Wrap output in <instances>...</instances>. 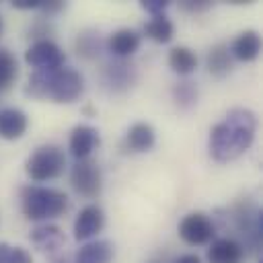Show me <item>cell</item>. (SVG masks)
Instances as JSON below:
<instances>
[{"label": "cell", "mask_w": 263, "mask_h": 263, "mask_svg": "<svg viewBox=\"0 0 263 263\" xmlns=\"http://www.w3.org/2000/svg\"><path fill=\"white\" fill-rule=\"evenodd\" d=\"M257 132V115L251 109L234 107L210 132L208 150L216 162H230L245 154Z\"/></svg>", "instance_id": "cell-1"}, {"label": "cell", "mask_w": 263, "mask_h": 263, "mask_svg": "<svg viewBox=\"0 0 263 263\" xmlns=\"http://www.w3.org/2000/svg\"><path fill=\"white\" fill-rule=\"evenodd\" d=\"M84 90V78L74 68H55L33 72L27 80L25 95L53 103H74Z\"/></svg>", "instance_id": "cell-2"}, {"label": "cell", "mask_w": 263, "mask_h": 263, "mask_svg": "<svg viewBox=\"0 0 263 263\" xmlns=\"http://www.w3.org/2000/svg\"><path fill=\"white\" fill-rule=\"evenodd\" d=\"M68 195L60 189L41 185H27L21 189V210L33 222L53 220L62 216L68 210Z\"/></svg>", "instance_id": "cell-3"}, {"label": "cell", "mask_w": 263, "mask_h": 263, "mask_svg": "<svg viewBox=\"0 0 263 263\" xmlns=\"http://www.w3.org/2000/svg\"><path fill=\"white\" fill-rule=\"evenodd\" d=\"M66 166V154L60 146L55 144H45L39 146L25 162V173L29 175L31 181L43 183V181H51L58 179L64 173Z\"/></svg>", "instance_id": "cell-4"}, {"label": "cell", "mask_w": 263, "mask_h": 263, "mask_svg": "<svg viewBox=\"0 0 263 263\" xmlns=\"http://www.w3.org/2000/svg\"><path fill=\"white\" fill-rule=\"evenodd\" d=\"M70 185L82 197H88V199L97 197L103 189V177H101L99 164L90 158L76 160L74 166L70 168Z\"/></svg>", "instance_id": "cell-5"}, {"label": "cell", "mask_w": 263, "mask_h": 263, "mask_svg": "<svg viewBox=\"0 0 263 263\" xmlns=\"http://www.w3.org/2000/svg\"><path fill=\"white\" fill-rule=\"evenodd\" d=\"M179 236L191 247L208 245L216 238V224L208 214L191 212L179 222Z\"/></svg>", "instance_id": "cell-6"}, {"label": "cell", "mask_w": 263, "mask_h": 263, "mask_svg": "<svg viewBox=\"0 0 263 263\" xmlns=\"http://www.w3.org/2000/svg\"><path fill=\"white\" fill-rule=\"evenodd\" d=\"M25 62L33 68V72L39 70H55L62 68L66 62V53L62 51V47L51 41V39H41V41H33L29 45V49L25 51Z\"/></svg>", "instance_id": "cell-7"}, {"label": "cell", "mask_w": 263, "mask_h": 263, "mask_svg": "<svg viewBox=\"0 0 263 263\" xmlns=\"http://www.w3.org/2000/svg\"><path fill=\"white\" fill-rule=\"evenodd\" d=\"M103 84L113 92H123L136 82V68L125 60L107 62L101 70Z\"/></svg>", "instance_id": "cell-8"}, {"label": "cell", "mask_w": 263, "mask_h": 263, "mask_svg": "<svg viewBox=\"0 0 263 263\" xmlns=\"http://www.w3.org/2000/svg\"><path fill=\"white\" fill-rule=\"evenodd\" d=\"M105 226V212L90 203V205H84L76 220H74V238L76 240H88L92 236H97Z\"/></svg>", "instance_id": "cell-9"}, {"label": "cell", "mask_w": 263, "mask_h": 263, "mask_svg": "<svg viewBox=\"0 0 263 263\" xmlns=\"http://www.w3.org/2000/svg\"><path fill=\"white\" fill-rule=\"evenodd\" d=\"M101 144L99 132L92 125L80 123L70 132V140H68V150L76 160H84L92 154V150Z\"/></svg>", "instance_id": "cell-10"}, {"label": "cell", "mask_w": 263, "mask_h": 263, "mask_svg": "<svg viewBox=\"0 0 263 263\" xmlns=\"http://www.w3.org/2000/svg\"><path fill=\"white\" fill-rule=\"evenodd\" d=\"M242 259H245V247L236 238L222 236L210 242L208 263H242Z\"/></svg>", "instance_id": "cell-11"}, {"label": "cell", "mask_w": 263, "mask_h": 263, "mask_svg": "<svg viewBox=\"0 0 263 263\" xmlns=\"http://www.w3.org/2000/svg\"><path fill=\"white\" fill-rule=\"evenodd\" d=\"M228 51L238 62H253L261 53V35L255 29H247L234 37Z\"/></svg>", "instance_id": "cell-12"}, {"label": "cell", "mask_w": 263, "mask_h": 263, "mask_svg": "<svg viewBox=\"0 0 263 263\" xmlns=\"http://www.w3.org/2000/svg\"><path fill=\"white\" fill-rule=\"evenodd\" d=\"M140 43H142V35L138 31L125 27V29H117L115 33H111L107 47L117 60H125L140 49Z\"/></svg>", "instance_id": "cell-13"}, {"label": "cell", "mask_w": 263, "mask_h": 263, "mask_svg": "<svg viewBox=\"0 0 263 263\" xmlns=\"http://www.w3.org/2000/svg\"><path fill=\"white\" fill-rule=\"evenodd\" d=\"M29 125V119L25 111L16 107H4L0 109V138L4 140H18L25 136Z\"/></svg>", "instance_id": "cell-14"}, {"label": "cell", "mask_w": 263, "mask_h": 263, "mask_svg": "<svg viewBox=\"0 0 263 263\" xmlns=\"http://www.w3.org/2000/svg\"><path fill=\"white\" fill-rule=\"evenodd\" d=\"M154 142H156L154 127L150 123H144V121L134 123L125 132V138H123V146L129 152H148L154 146Z\"/></svg>", "instance_id": "cell-15"}, {"label": "cell", "mask_w": 263, "mask_h": 263, "mask_svg": "<svg viewBox=\"0 0 263 263\" xmlns=\"http://www.w3.org/2000/svg\"><path fill=\"white\" fill-rule=\"evenodd\" d=\"M113 253L115 251L109 240H90L76 251L74 263H111Z\"/></svg>", "instance_id": "cell-16"}, {"label": "cell", "mask_w": 263, "mask_h": 263, "mask_svg": "<svg viewBox=\"0 0 263 263\" xmlns=\"http://www.w3.org/2000/svg\"><path fill=\"white\" fill-rule=\"evenodd\" d=\"M168 66L179 76H189L197 68V55L187 45H177L168 51Z\"/></svg>", "instance_id": "cell-17"}, {"label": "cell", "mask_w": 263, "mask_h": 263, "mask_svg": "<svg viewBox=\"0 0 263 263\" xmlns=\"http://www.w3.org/2000/svg\"><path fill=\"white\" fill-rule=\"evenodd\" d=\"M205 68L214 78H224L232 70V55L228 51V45H214L205 55Z\"/></svg>", "instance_id": "cell-18"}, {"label": "cell", "mask_w": 263, "mask_h": 263, "mask_svg": "<svg viewBox=\"0 0 263 263\" xmlns=\"http://www.w3.org/2000/svg\"><path fill=\"white\" fill-rule=\"evenodd\" d=\"M31 242L37 245L41 251H53L64 242V234L58 226L53 224H45V226H37L35 230H31L29 234Z\"/></svg>", "instance_id": "cell-19"}, {"label": "cell", "mask_w": 263, "mask_h": 263, "mask_svg": "<svg viewBox=\"0 0 263 263\" xmlns=\"http://www.w3.org/2000/svg\"><path fill=\"white\" fill-rule=\"evenodd\" d=\"M144 33L148 39H152L156 43H168L175 37V25L164 14H158V16H152L144 25Z\"/></svg>", "instance_id": "cell-20"}, {"label": "cell", "mask_w": 263, "mask_h": 263, "mask_svg": "<svg viewBox=\"0 0 263 263\" xmlns=\"http://www.w3.org/2000/svg\"><path fill=\"white\" fill-rule=\"evenodd\" d=\"M18 76V62L12 51L0 47V92L8 90Z\"/></svg>", "instance_id": "cell-21"}, {"label": "cell", "mask_w": 263, "mask_h": 263, "mask_svg": "<svg viewBox=\"0 0 263 263\" xmlns=\"http://www.w3.org/2000/svg\"><path fill=\"white\" fill-rule=\"evenodd\" d=\"M103 49V39L99 37V33L95 31H84L78 35L76 39V51L78 55L86 58V60H92L99 55V51Z\"/></svg>", "instance_id": "cell-22"}, {"label": "cell", "mask_w": 263, "mask_h": 263, "mask_svg": "<svg viewBox=\"0 0 263 263\" xmlns=\"http://www.w3.org/2000/svg\"><path fill=\"white\" fill-rule=\"evenodd\" d=\"M173 101L181 107V109H189L197 103V86L191 80H183L177 82L173 86Z\"/></svg>", "instance_id": "cell-23"}, {"label": "cell", "mask_w": 263, "mask_h": 263, "mask_svg": "<svg viewBox=\"0 0 263 263\" xmlns=\"http://www.w3.org/2000/svg\"><path fill=\"white\" fill-rule=\"evenodd\" d=\"M4 263H33V257L27 249L23 247H10L8 255H6V261Z\"/></svg>", "instance_id": "cell-24"}, {"label": "cell", "mask_w": 263, "mask_h": 263, "mask_svg": "<svg viewBox=\"0 0 263 263\" xmlns=\"http://www.w3.org/2000/svg\"><path fill=\"white\" fill-rule=\"evenodd\" d=\"M140 6L146 12H150L152 16H158V14H164V10L168 8V2L166 0H144V2H140Z\"/></svg>", "instance_id": "cell-25"}, {"label": "cell", "mask_w": 263, "mask_h": 263, "mask_svg": "<svg viewBox=\"0 0 263 263\" xmlns=\"http://www.w3.org/2000/svg\"><path fill=\"white\" fill-rule=\"evenodd\" d=\"M181 8H183V10H187V12H203V10H208V8H210V2H205V0H201V2L185 0V2H181Z\"/></svg>", "instance_id": "cell-26"}, {"label": "cell", "mask_w": 263, "mask_h": 263, "mask_svg": "<svg viewBox=\"0 0 263 263\" xmlns=\"http://www.w3.org/2000/svg\"><path fill=\"white\" fill-rule=\"evenodd\" d=\"M62 8H64V2H60V0H51V2H43L41 0V6H39V10H43L45 14H55Z\"/></svg>", "instance_id": "cell-27"}, {"label": "cell", "mask_w": 263, "mask_h": 263, "mask_svg": "<svg viewBox=\"0 0 263 263\" xmlns=\"http://www.w3.org/2000/svg\"><path fill=\"white\" fill-rule=\"evenodd\" d=\"M12 6L21 10H35L41 6V0H12Z\"/></svg>", "instance_id": "cell-28"}, {"label": "cell", "mask_w": 263, "mask_h": 263, "mask_svg": "<svg viewBox=\"0 0 263 263\" xmlns=\"http://www.w3.org/2000/svg\"><path fill=\"white\" fill-rule=\"evenodd\" d=\"M171 263H201V257L195 253H183V255L175 257Z\"/></svg>", "instance_id": "cell-29"}, {"label": "cell", "mask_w": 263, "mask_h": 263, "mask_svg": "<svg viewBox=\"0 0 263 263\" xmlns=\"http://www.w3.org/2000/svg\"><path fill=\"white\" fill-rule=\"evenodd\" d=\"M8 251H10V245H8V242H0V263H4V261H6Z\"/></svg>", "instance_id": "cell-30"}, {"label": "cell", "mask_w": 263, "mask_h": 263, "mask_svg": "<svg viewBox=\"0 0 263 263\" xmlns=\"http://www.w3.org/2000/svg\"><path fill=\"white\" fill-rule=\"evenodd\" d=\"M2 31H4V23H2V16H0V37H2Z\"/></svg>", "instance_id": "cell-31"}, {"label": "cell", "mask_w": 263, "mask_h": 263, "mask_svg": "<svg viewBox=\"0 0 263 263\" xmlns=\"http://www.w3.org/2000/svg\"><path fill=\"white\" fill-rule=\"evenodd\" d=\"M150 263H156V261H150Z\"/></svg>", "instance_id": "cell-32"}]
</instances>
